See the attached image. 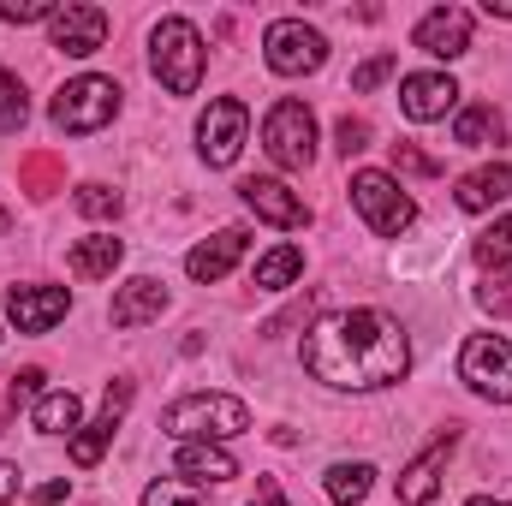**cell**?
Listing matches in <instances>:
<instances>
[{
  "label": "cell",
  "instance_id": "e0dca14e",
  "mask_svg": "<svg viewBox=\"0 0 512 506\" xmlns=\"http://www.w3.org/2000/svg\"><path fill=\"white\" fill-rule=\"evenodd\" d=\"M251 251V233L245 227H227V233H215V239H203L197 251L185 256V274L191 280H203V286H215V280H227L233 274V262Z\"/></svg>",
  "mask_w": 512,
  "mask_h": 506
},
{
  "label": "cell",
  "instance_id": "8992f818",
  "mask_svg": "<svg viewBox=\"0 0 512 506\" xmlns=\"http://www.w3.org/2000/svg\"><path fill=\"white\" fill-rule=\"evenodd\" d=\"M48 114H54V126L72 131V137L102 131L120 114V84L114 78H72V84H60V96H54Z\"/></svg>",
  "mask_w": 512,
  "mask_h": 506
},
{
  "label": "cell",
  "instance_id": "8d00e7d4",
  "mask_svg": "<svg viewBox=\"0 0 512 506\" xmlns=\"http://www.w3.org/2000/svg\"><path fill=\"white\" fill-rule=\"evenodd\" d=\"M251 506H286L280 483H274V477H262V483H256V501H251Z\"/></svg>",
  "mask_w": 512,
  "mask_h": 506
},
{
  "label": "cell",
  "instance_id": "4dcf8cb0",
  "mask_svg": "<svg viewBox=\"0 0 512 506\" xmlns=\"http://www.w3.org/2000/svg\"><path fill=\"white\" fill-rule=\"evenodd\" d=\"M477 304H483L489 316H507L512 322V274H489V280L477 286Z\"/></svg>",
  "mask_w": 512,
  "mask_h": 506
},
{
  "label": "cell",
  "instance_id": "f546056e",
  "mask_svg": "<svg viewBox=\"0 0 512 506\" xmlns=\"http://www.w3.org/2000/svg\"><path fill=\"white\" fill-rule=\"evenodd\" d=\"M78 209H84L90 221H114V215H120V191H108V185H78Z\"/></svg>",
  "mask_w": 512,
  "mask_h": 506
},
{
  "label": "cell",
  "instance_id": "6da1fadb",
  "mask_svg": "<svg viewBox=\"0 0 512 506\" xmlns=\"http://www.w3.org/2000/svg\"><path fill=\"white\" fill-rule=\"evenodd\" d=\"M304 370L340 393H382L411 370L405 328L382 310H334L304 328Z\"/></svg>",
  "mask_w": 512,
  "mask_h": 506
},
{
  "label": "cell",
  "instance_id": "44dd1931",
  "mask_svg": "<svg viewBox=\"0 0 512 506\" xmlns=\"http://www.w3.org/2000/svg\"><path fill=\"white\" fill-rule=\"evenodd\" d=\"M120 256H126V245H120L114 233H96V239H78V245H72L66 268H72L78 280H108V274L120 268Z\"/></svg>",
  "mask_w": 512,
  "mask_h": 506
},
{
  "label": "cell",
  "instance_id": "8fae6325",
  "mask_svg": "<svg viewBox=\"0 0 512 506\" xmlns=\"http://www.w3.org/2000/svg\"><path fill=\"white\" fill-rule=\"evenodd\" d=\"M66 310H72V292L66 286H12L6 292V316H12L18 334H48Z\"/></svg>",
  "mask_w": 512,
  "mask_h": 506
},
{
  "label": "cell",
  "instance_id": "ffe728a7",
  "mask_svg": "<svg viewBox=\"0 0 512 506\" xmlns=\"http://www.w3.org/2000/svg\"><path fill=\"white\" fill-rule=\"evenodd\" d=\"M185 477L197 483H233L239 477V459L221 447V441H179V459H173Z\"/></svg>",
  "mask_w": 512,
  "mask_h": 506
},
{
  "label": "cell",
  "instance_id": "5bb4252c",
  "mask_svg": "<svg viewBox=\"0 0 512 506\" xmlns=\"http://www.w3.org/2000/svg\"><path fill=\"white\" fill-rule=\"evenodd\" d=\"M399 108H405V120H417V126L447 120V114L459 108V84H453L447 72H411V78L399 84Z\"/></svg>",
  "mask_w": 512,
  "mask_h": 506
},
{
  "label": "cell",
  "instance_id": "9c48e42d",
  "mask_svg": "<svg viewBox=\"0 0 512 506\" xmlns=\"http://www.w3.org/2000/svg\"><path fill=\"white\" fill-rule=\"evenodd\" d=\"M245 131H251L245 102H239V96H215L209 114L197 120V149H203V161H209V167H233L239 149H245Z\"/></svg>",
  "mask_w": 512,
  "mask_h": 506
},
{
  "label": "cell",
  "instance_id": "603a6c76",
  "mask_svg": "<svg viewBox=\"0 0 512 506\" xmlns=\"http://www.w3.org/2000/svg\"><path fill=\"white\" fill-rule=\"evenodd\" d=\"M501 137H507V120H501L489 102H477V108H465V114L453 120V143H459V149H501Z\"/></svg>",
  "mask_w": 512,
  "mask_h": 506
},
{
  "label": "cell",
  "instance_id": "1f68e13d",
  "mask_svg": "<svg viewBox=\"0 0 512 506\" xmlns=\"http://www.w3.org/2000/svg\"><path fill=\"white\" fill-rule=\"evenodd\" d=\"M393 66H399V54H393V48H382V54H370V60H364L358 72H352V90H358V96H370V90L382 84V78L393 72Z\"/></svg>",
  "mask_w": 512,
  "mask_h": 506
},
{
  "label": "cell",
  "instance_id": "30bf717a",
  "mask_svg": "<svg viewBox=\"0 0 512 506\" xmlns=\"http://www.w3.org/2000/svg\"><path fill=\"white\" fill-rule=\"evenodd\" d=\"M459 447V429H441L405 471H399V501L405 506H429L441 495V471H447V453Z\"/></svg>",
  "mask_w": 512,
  "mask_h": 506
},
{
  "label": "cell",
  "instance_id": "ba28073f",
  "mask_svg": "<svg viewBox=\"0 0 512 506\" xmlns=\"http://www.w3.org/2000/svg\"><path fill=\"white\" fill-rule=\"evenodd\" d=\"M459 376L471 381V393L507 405L512 399V346L495 340V334H471L465 352H459Z\"/></svg>",
  "mask_w": 512,
  "mask_h": 506
},
{
  "label": "cell",
  "instance_id": "7c38bea8",
  "mask_svg": "<svg viewBox=\"0 0 512 506\" xmlns=\"http://www.w3.org/2000/svg\"><path fill=\"white\" fill-rule=\"evenodd\" d=\"M48 36H54L60 54L84 60V54H96V48L108 42V12H102V6H60V12L48 18Z\"/></svg>",
  "mask_w": 512,
  "mask_h": 506
},
{
  "label": "cell",
  "instance_id": "cb8c5ba5",
  "mask_svg": "<svg viewBox=\"0 0 512 506\" xmlns=\"http://www.w3.org/2000/svg\"><path fill=\"white\" fill-rule=\"evenodd\" d=\"M30 423H36L42 435H72V429H78V393H72V387H54V393H42Z\"/></svg>",
  "mask_w": 512,
  "mask_h": 506
},
{
  "label": "cell",
  "instance_id": "e575fe53",
  "mask_svg": "<svg viewBox=\"0 0 512 506\" xmlns=\"http://www.w3.org/2000/svg\"><path fill=\"white\" fill-rule=\"evenodd\" d=\"M54 12H60V6H48V0H6V6H0L6 24H36V18H54Z\"/></svg>",
  "mask_w": 512,
  "mask_h": 506
},
{
  "label": "cell",
  "instance_id": "f35d334b",
  "mask_svg": "<svg viewBox=\"0 0 512 506\" xmlns=\"http://www.w3.org/2000/svg\"><path fill=\"white\" fill-rule=\"evenodd\" d=\"M483 12L489 18H512V0H483Z\"/></svg>",
  "mask_w": 512,
  "mask_h": 506
},
{
  "label": "cell",
  "instance_id": "d590c367",
  "mask_svg": "<svg viewBox=\"0 0 512 506\" xmlns=\"http://www.w3.org/2000/svg\"><path fill=\"white\" fill-rule=\"evenodd\" d=\"M30 501H36V506H54V501H66V483H60V477H54V483H36V489H30Z\"/></svg>",
  "mask_w": 512,
  "mask_h": 506
},
{
  "label": "cell",
  "instance_id": "9a60e30c",
  "mask_svg": "<svg viewBox=\"0 0 512 506\" xmlns=\"http://www.w3.org/2000/svg\"><path fill=\"white\" fill-rule=\"evenodd\" d=\"M131 376H120V381H108V399H102V417L84 429V435H72V465H102V453H108V441H114V429H120V417H126V405H131Z\"/></svg>",
  "mask_w": 512,
  "mask_h": 506
},
{
  "label": "cell",
  "instance_id": "ac0fdd59",
  "mask_svg": "<svg viewBox=\"0 0 512 506\" xmlns=\"http://www.w3.org/2000/svg\"><path fill=\"white\" fill-rule=\"evenodd\" d=\"M161 310H167V286H161L155 274H137V280H126V286L114 292L108 322L131 334V328H143V322H161Z\"/></svg>",
  "mask_w": 512,
  "mask_h": 506
},
{
  "label": "cell",
  "instance_id": "3957f363",
  "mask_svg": "<svg viewBox=\"0 0 512 506\" xmlns=\"http://www.w3.org/2000/svg\"><path fill=\"white\" fill-rule=\"evenodd\" d=\"M149 66H155V78H161L167 96H197L203 66H209L197 24L191 18H161L155 36H149Z\"/></svg>",
  "mask_w": 512,
  "mask_h": 506
},
{
  "label": "cell",
  "instance_id": "7402d4cb",
  "mask_svg": "<svg viewBox=\"0 0 512 506\" xmlns=\"http://www.w3.org/2000/svg\"><path fill=\"white\" fill-rule=\"evenodd\" d=\"M322 489H328V501L334 506H364L370 501V489H376V465H364V459H340V465H328Z\"/></svg>",
  "mask_w": 512,
  "mask_h": 506
},
{
  "label": "cell",
  "instance_id": "f1b7e54d",
  "mask_svg": "<svg viewBox=\"0 0 512 506\" xmlns=\"http://www.w3.org/2000/svg\"><path fill=\"white\" fill-rule=\"evenodd\" d=\"M42 381H48L42 370H18V376H6V417H12V423H18V411L42 393Z\"/></svg>",
  "mask_w": 512,
  "mask_h": 506
},
{
  "label": "cell",
  "instance_id": "836d02e7",
  "mask_svg": "<svg viewBox=\"0 0 512 506\" xmlns=\"http://www.w3.org/2000/svg\"><path fill=\"white\" fill-rule=\"evenodd\" d=\"M393 167H399V173H423V179H435V173H441V161H435V155H423V149H411V143H393Z\"/></svg>",
  "mask_w": 512,
  "mask_h": 506
},
{
  "label": "cell",
  "instance_id": "7a4b0ae2",
  "mask_svg": "<svg viewBox=\"0 0 512 506\" xmlns=\"http://www.w3.org/2000/svg\"><path fill=\"white\" fill-rule=\"evenodd\" d=\"M161 429L173 441H233L251 429V405L233 393H185L161 411Z\"/></svg>",
  "mask_w": 512,
  "mask_h": 506
},
{
  "label": "cell",
  "instance_id": "d6986e66",
  "mask_svg": "<svg viewBox=\"0 0 512 506\" xmlns=\"http://www.w3.org/2000/svg\"><path fill=\"white\" fill-rule=\"evenodd\" d=\"M507 197H512V167L507 161H489V167L465 173L459 191H453V203H459L465 215H483V209H495V203H507Z\"/></svg>",
  "mask_w": 512,
  "mask_h": 506
},
{
  "label": "cell",
  "instance_id": "2e32d148",
  "mask_svg": "<svg viewBox=\"0 0 512 506\" xmlns=\"http://www.w3.org/2000/svg\"><path fill=\"white\" fill-rule=\"evenodd\" d=\"M239 197H245V209H256V221H268V227H304L310 221V203L292 185H280V179H245Z\"/></svg>",
  "mask_w": 512,
  "mask_h": 506
},
{
  "label": "cell",
  "instance_id": "83f0119b",
  "mask_svg": "<svg viewBox=\"0 0 512 506\" xmlns=\"http://www.w3.org/2000/svg\"><path fill=\"white\" fill-rule=\"evenodd\" d=\"M143 506H203V489H197V483H173V477H161V483L143 489Z\"/></svg>",
  "mask_w": 512,
  "mask_h": 506
},
{
  "label": "cell",
  "instance_id": "ab89813d",
  "mask_svg": "<svg viewBox=\"0 0 512 506\" xmlns=\"http://www.w3.org/2000/svg\"><path fill=\"white\" fill-rule=\"evenodd\" d=\"M471 506H507V501H489V495H477V501H471Z\"/></svg>",
  "mask_w": 512,
  "mask_h": 506
},
{
  "label": "cell",
  "instance_id": "d4e9b609",
  "mask_svg": "<svg viewBox=\"0 0 512 506\" xmlns=\"http://www.w3.org/2000/svg\"><path fill=\"white\" fill-rule=\"evenodd\" d=\"M298 274H304V251H298V245H274V251L256 262V286H262V292H286Z\"/></svg>",
  "mask_w": 512,
  "mask_h": 506
},
{
  "label": "cell",
  "instance_id": "277c9868",
  "mask_svg": "<svg viewBox=\"0 0 512 506\" xmlns=\"http://www.w3.org/2000/svg\"><path fill=\"white\" fill-rule=\"evenodd\" d=\"M262 149H268V161L286 167V173H304V167L316 161V120H310V108H304L298 96H286V102L268 108V120H262Z\"/></svg>",
  "mask_w": 512,
  "mask_h": 506
},
{
  "label": "cell",
  "instance_id": "60d3db41",
  "mask_svg": "<svg viewBox=\"0 0 512 506\" xmlns=\"http://www.w3.org/2000/svg\"><path fill=\"white\" fill-rule=\"evenodd\" d=\"M6 227H12V215H6V209H0V233H6Z\"/></svg>",
  "mask_w": 512,
  "mask_h": 506
},
{
  "label": "cell",
  "instance_id": "d6a6232c",
  "mask_svg": "<svg viewBox=\"0 0 512 506\" xmlns=\"http://www.w3.org/2000/svg\"><path fill=\"white\" fill-rule=\"evenodd\" d=\"M334 143H340V155H346V161H352V155H364V149H370V120H352V114H346V120L334 126Z\"/></svg>",
  "mask_w": 512,
  "mask_h": 506
},
{
  "label": "cell",
  "instance_id": "74e56055",
  "mask_svg": "<svg viewBox=\"0 0 512 506\" xmlns=\"http://www.w3.org/2000/svg\"><path fill=\"white\" fill-rule=\"evenodd\" d=\"M18 495V465H0V506Z\"/></svg>",
  "mask_w": 512,
  "mask_h": 506
},
{
  "label": "cell",
  "instance_id": "52a82bcc",
  "mask_svg": "<svg viewBox=\"0 0 512 506\" xmlns=\"http://www.w3.org/2000/svg\"><path fill=\"white\" fill-rule=\"evenodd\" d=\"M262 60H268V72H280V78H304V72H316V66L328 60V42H322V30H310L304 18H280V24H268V36H262Z\"/></svg>",
  "mask_w": 512,
  "mask_h": 506
},
{
  "label": "cell",
  "instance_id": "4316f807",
  "mask_svg": "<svg viewBox=\"0 0 512 506\" xmlns=\"http://www.w3.org/2000/svg\"><path fill=\"white\" fill-rule=\"evenodd\" d=\"M30 120V102H24V84L12 72H0V131H24Z\"/></svg>",
  "mask_w": 512,
  "mask_h": 506
},
{
  "label": "cell",
  "instance_id": "4fadbf2b",
  "mask_svg": "<svg viewBox=\"0 0 512 506\" xmlns=\"http://www.w3.org/2000/svg\"><path fill=\"white\" fill-rule=\"evenodd\" d=\"M411 42H417L423 54H435V60H459V54L471 48V12H465V6H435V12L417 18Z\"/></svg>",
  "mask_w": 512,
  "mask_h": 506
},
{
  "label": "cell",
  "instance_id": "5b68a950",
  "mask_svg": "<svg viewBox=\"0 0 512 506\" xmlns=\"http://www.w3.org/2000/svg\"><path fill=\"white\" fill-rule=\"evenodd\" d=\"M352 209H358L364 227L382 233V239H399V233L417 221V203L399 191V179H393V173H376V167L352 173Z\"/></svg>",
  "mask_w": 512,
  "mask_h": 506
},
{
  "label": "cell",
  "instance_id": "484cf974",
  "mask_svg": "<svg viewBox=\"0 0 512 506\" xmlns=\"http://www.w3.org/2000/svg\"><path fill=\"white\" fill-rule=\"evenodd\" d=\"M471 256H477V268H507L512 262V215H501L489 233H477Z\"/></svg>",
  "mask_w": 512,
  "mask_h": 506
}]
</instances>
